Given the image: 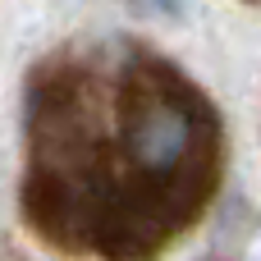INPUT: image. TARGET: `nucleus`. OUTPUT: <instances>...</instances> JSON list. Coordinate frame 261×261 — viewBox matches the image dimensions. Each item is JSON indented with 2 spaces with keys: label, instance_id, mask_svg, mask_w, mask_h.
I'll list each match as a JSON object with an SVG mask.
<instances>
[{
  "label": "nucleus",
  "instance_id": "f257e3e1",
  "mask_svg": "<svg viewBox=\"0 0 261 261\" xmlns=\"http://www.w3.org/2000/svg\"><path fill=\"white\" fill-rule=\"evenodd\" d=\"M156 5H161L165 14H179V0H156Z\"/></svg>",
  "mask_w": 261,
  "mask_h": 261
}]
</instances>
